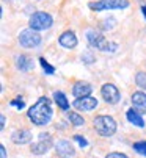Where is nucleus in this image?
Here are the masks:
<instances>
[{"instance_id": "423d86ee", "label": "nucleus", "mask_w": 146, "mask_h": 158, "mask_svg": "<svg viewBox=\"0 0 146 158\" xmlns=\"http://www.w3.org/2000/svg\"><path fill=\"white\" fill-rule=\"evenodd\" d=\"M19 42L22 44L24 47H36L38 44L41 42V35L36 30H33V28L24 30V31H20Z\"/></svg>"}, {"instance_id": "b1692460", "label": "nucleus", "mask_w": 146, "mask_h": 158, "mask_svg": "<svg viewBox=\"0 0 146 158\" xmlns=\"http://www.w3.org/2000/svg\"><path fill=\"white\" fill-rule=\"evenodd\" d=\"M107 158H129V156L124 155V153H119V152H112V153L107 155Z\"/></svg>"}, {"instance_id": "5701e85b", "label": "nucleus", "mask_w": 146, "mask_h": 158, "mask_svg": "<svg viewBox=\"0 0 146 158\" xmlns=\"http://www.w3.org/2000/svg\"><path fill=\"white\" fill-rule=\"evenodd\" d=\"M74 139L82 146V147H85V146H88V143H86V139L83 138V136H80V135H76V136H74Z\"/></svg>"}, {"instance_id": "6e6552de", "label": "nucleus", "mask_w": 146, "mask_h": 158, "mask_svg": "<svg viewBox=\"0 0 146 158\" xmlns=\"http://www.w3.org/2000/svg\"><path fill=\"white\" fill-rule=\"evenodd\" d=\"M101 94H102V97L107 103H116L119 100V91H118V88L112 83H105L102 86Z\"/></svg>"}, {"instance_id": "4be33fe9", "label": "nucleus", "mask_w": 146, "mask_h": 158, "mask_svg": "<svg viewBox=\"0 0 146 158\" xmlns=\"http://www.w3.org/2000/svg\"><path fill=\"white\" fill-rule=\"evenodd\" d=\"M11 105L16 106V108H19V110H22L24 106H25V102L20 100V99H14V100H11Z\"/></svg>"}, {"instance_id": "0eeeda50", "label": "nucleus", "mask_w": 146, "mask_h": 158, "mask_svg": "<svg viewBox=\"0 0 146 158\" xmlns=\"http://www.w3.org/2000/svg\"><path fill=\"white\" fill-rule=\"evenodd\" d=\"M51 146H52L51 135L41 133L39 136H38V141L33 143V146H32V152H33L35 155H42V153H46L49 149H51Z\"/></svg>"}, {"instance_id": "a878e982", "label": "nucleus", "mask_w": 146, "mask_h": 158, "mask_svg": "<svg viewBox=\"0 0 146 158\" xmlns=\"http://www.w3.org/2000/svg\"><path fill=\"white\" fill-rule=\"evenodd\" d=\"M0 121H2V124H0V127H2V128H3V127H5V118L2 116V119H0Z\"/></svg>"}, {"instance_id": "412c9836", "label": "nucleus", "mask_w": 146, "mask_h": 158, "mask_svg": "<svg viewBox=\"0 0 146 158\" xmlns=\"http://www.w3.org/2000/svg\"><path fill=\"white\" fill-rule=\"evenodd\" d=\"M39 63H41V66H42V69L47 72V74H54L55 72V69H54V67L51 66V64H49L44 58H39Z\"/></svg>"}, {"instance_id": "1a4fd4ad", "label": "nucleus", "mask_w": 146, "mask_h": 158, "mask_svg": "<svg viewBox=\"0 0 146 158\" xmlns=\"http://www.w3.org/2000/svg\"><path fill=\"white\" fill-rule=\"evenodd\" d=\"M91 91H93V88H91V85L86 83V81H77V83L74 85V88H72V94H74L77 99L90 97Z\"/></svg>"}, {"instance_id": "f03ea898", "label": "nucleus", "mask_w": 146, "mask_h": 158, "mask_svg": "<svg viewBox=\"0 0 146 158\" xmlns=\"http://www.w3.org/2000/svg\"><path fill=\"white\" fill-rule=\"evenodd\" d=\"M94 128L101 136H112L116 131V122L110 116H97L94 119Z\"/></svg>"}, {"instance_id": "20e7f679", "label": "nucleus", "mask_w": 146, "mask_h": 158, "mask_svg": "<svg viewBox=\"0 0 146 158\" xmlns=\"http://www.w3.org/2000/svg\"><path fill=\"white\" fill-rule=\"evenodd\" d=\"M129 5L127 0H99V2H91L90 8L96 11L102 10H118V8H126Z\"/></svg>"}, {"instance_id": "2eb2a0df", "label": "nucleus", "mask_w": 146, "mask_h": 158, "mask_svg": "<svg viewBox=\"0 0 146 158\" xmlns=\"http://www.w3.org/2000/svg\"><path fill=\"white\" fill-rule=\"evenodd\" d=\"M17 67H19L20 71H30L32 67H33L32 58L27 56V55H20V56L17 58Z\"/></svg>"}, {"instance_id": "aec40b11", "label": "nucleus", "mask_w": 146, "mask_h": 158, "mask_svg": "<svg viewBox=\"0 0 146 158\" xmlns=\"http://www.w3.org/2000/svg\"><path fill=\"white\" fill-rule=\"evenodd\" d=\"M134 149H135L138 153H141V155H144V156H146V141L135 143V144H134Z\"/></svg>"}, {"instance_id": "9d476101", "label": "nucleus", "mask_w": 146, "mask_h": 158, "mask_svg": "<svg viewBox=\"0 0 146 158\" xmlns=\"http://www.w3.org/2000/svg\"><path fill=\"white\" fill-rule=\"evenodd\" d=\"M55 150L61 158H71L74 155V147L71 146L69 141H58L55 144Z\"/></svg>"}, {"instance_id": "39448f33", "label": "nucleus", "mask_w": 146, "mask_h": 158, "mask_svg": "<svg viewBox=\"0 0 146 158\" xmlns=\"http://www.w3.org/2000/svg\"><path fill=\"white\" fill-rule=\"evenodd\" d=\"M52 25V17L51 14H47V13H35L32 17H30V27L33 30H46Z\"/></svg>"}, {"instance_id": "f8f14e48", "label": "nucleus", "mask_w": 146, "mask_h": 158, "mask_svg": "<svg viewBox=\"0 0 146 158\" xmlns=\"http://www.w3.org/2000/svg\"><path fill=\"white\" fill-rule=\"evenodd\" d=\"M132 105L138 113H146V94L144 93H134Z\"/></svg>"}, {"instance_id": "9b49d317", "label": "nucleus", "mask_w": 146, "mask_h": 158, "mask_svg": "<svg viewBox=\"0 0 146 158\" xmlns=\"http://www.w3.org/2000/svg\"><path fill=\"white\" fill-rule=\"evenodd\" d=\"M74 106L77 110H82V111H91L93 108L97 106V100L93 97H82V99H77L74 102Z\"/></svg>"}, {"instance_id": "bb28decb", "label": "nucleus", "mask_w": 146, "mask_h": 158, "mask_svg": "<svg viewBox=\"0 0 146 158\" xmlns=\"http://www.w3.org/2000/svg\"><path fill=\"white\" fill-rule=\"evenodd\" d=\"M141 11H143V16L146 17V6H143V8H141Z\"/></svg>"}, {"instance_id": "f3484780", "label": "nucleus", "mask_w": 146, "mask_h": 158, "mask_svg": "<svg viewBox=\"0 0 146 158\" xmlns=\"http://www.w3.org/2000/svg\"><path fill=\"white\" fill-rule=\"evenodd\" d=\"M54 99H55V102H57V105L61 108V110H68L69 108V103H68V100H66V96L63 94V93H54Z\"/></svg>"}, {"instance_id": "4468645a", "label": "nucleus", "mask_w": 146, "mask_h": 158, "mask_svg": "<svg viewBox=\"0 0 146 158\" xmlns=\"http://www.w3.org/2000/svg\"><path fill=\"white\" fill-rule=\"evenodd\" d=\"M32 139V133L29 130H19L13 133V143L16 144H27Z\"/></svg>"}, {"instance_id": "7ed1b4c3", "label": "nucleus", "mask_w": 146, "mask_h": 158, "mask_svg": "<svg viewBox=\"0 0 146 158\" xmlns=\"http://www.w3.org/2000/svg\"><path fill=\"white\" fill-rule=\"evenodd\" d=\"M88 42L91 44L93 47L96 49H99L102 52H108V50H115L116 49V44L113 42H108L101 33H97V31H88Z\"/></svg>"}, {"instance_id": "dca6fc26", "label": "nucleus", "mask_w": 146, "mask_h": 158, "mask_svg": "<svg viewBox=\"0 0 146 158\" xmlns=\"http://www.w3.org/2000/svg\"><path fill=\"white\" fill-rule=\"evenodd\" d=\"M126 116H127V119H129V122H132L134 125H137V127H143V125H144V122H143V119H141V116L138 114V111H134V110H129Z\"/></svg>"}, {"instance_id": "6ab92c4d", "label": "nucleus", "mask_w": 146, "mask_h": 158, "mask_svg": "<svg viewBox=\"0 0 146 158\" xmlns=\"http://www.w3.org/2000/svg\"><path fill=\"white\" fill-rule=\"evenodd\" d=\"M135 83H137L141 89H146V74H144V72H138L137 77H135Z\"/></svg>"}, {"instance_id": "393cba45", "label": "nucleus", "mask_w": 146, "mask_h": 158, "mask_svg": "<svg viewBox=\"0 0 146 158\" xmlns=\"http://www.w3.org/2000/svg\"><path fill=\"white\" fill-rule=\"evenodd\" d=\"M0 155H2V158H7V149H5V146H0Z\"/></svg>"}, {"instance_id": "a211bd4d", "label": "nucleus", "mask_w": 146, "mask_h": 158, "mask_svg": "<svg viewBox=\"0 0 146 158\" xmlns=\"http://www.w3.org/2000/svg\"><path fill=\"white\" fill-rule=\"evenodd\" d=\"M68 116H69V121H71L72 124H74L76 127H80V125H83V124H85L83 118H82V116H79L77 113H69Z\"/></svg>"}, {"instance_id": "f257e3e1", "label": "nucleus", "mask_w": 146, "mask_h": 158, "mask_svg": "<svg viewBox=\"0 0 146 158\" xmlns=\"http://www.w3.org/2000/svg\"><path fill=\"white\" fill-rule=\"evenodd\" d=\"M29 118L36 125H46V124H49V121H51V118H52V103H51V99L41 97L30 108Z\"/></svg>"}, {"instance_id": "ddd939ff", "label": "nucleus", "mask_w": 146, "mask_h": 158, "mask_svg": "<svg viewBox=\"0 0 146 158\" xmlns=\"http://www.w3.org/2000/svg\"><path fill=\"white\" fill-rule=\"evenodd\" d=\"M60 44L66 49H72L77 46V38L72 31H64L61 36H60Z\"/></svg>"}]
</instances>
